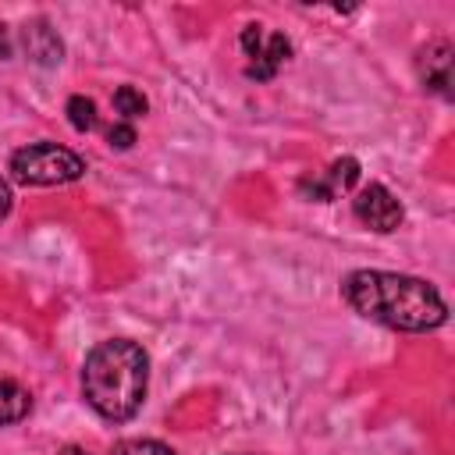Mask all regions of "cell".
Instances as JSON below:
<instances>
[{"label":"cell","instance_id":"6da1fadb","mask_svg":"<svg viewBox=\"0 0 455 455\" xmlns=\"http://www.w3.org/2000/svg\"><path fill=\"white\" fill-rule=\"evenodd\" d=\"M341 299L363 320L405 334L437 331L448 320V306L441 291L430 281L398 270H370V267L352 270L341 277Z\"/></svg>","mask_w":455,"mask_h":455},{"label":"cell","instance_id":"9c48e42d","mask_svg":"<svg viewBox=\"0 0 455 455\" xmlns=\"http://www.w3.org/2000/svg\"><path fill=\"white\" fill-rule=\"evenodd\" d=\"M32 412V395L18 380H0V427H14Z\"/></svg>","mask_w":455,"mask_h":455},{"label":"cell","instance_id":"277c9868","mask_svg":"<svg viewBox=\"0 0 455 455\" xmlns=\"http://www.w3.org/2000/svg\"><path fill=\"white\" fill-rule=\"evenodd\" d=\"M238 46H242V53H245V75L256 78V82H270V78L281 71V64L291 57L288 36L277 32V28H267V25H259V21H252V25L242 28Z\"/></svg>","mask_w":455,"mask_h":455},{"label":"cell","instance_id":"5b68a950","mask_svg":"<svg viewBox=\"0 0 455 455\" xmlns=\"http://www.w3.org/2000/svg\"><path fill=\"white\" fill-rule=\"evenodd\" d=\"M352 213H355V220H359L363 228H370V231H377V235L398 231L402 220H405V210H402L398 196H395L387 185H380V181H370V185H363V188L352 196Z\"/></svg>","mask_w":455,"mask_h":455},{"label":"cell","instance_id":"8992f818","mask_svg":"<svg viewBox=\"0 0 455 455\" xmlns=\"http://www.w3.org/2000/svg\"><path fill=\"white\" fill-rule=\"evenodd\" d=\"M359 178H363L359 160H355V156H338V160H331L323 171L306 174V178L299 181V192H302L306 199H313V203H331V199H338L341 192H352V188L359 185Z\"/></svg>","mask_w":455,"mask_h":455},{"label":"cell","instance_id":"5bb4252c","mask_svg":"<svg viewBox=\"0 0 455 455\" xmlns=\"http://www.w3.org/2000/svg\"><path fill=\"white\" fill-rule=\"evenodd\" d=\"M11 206H14V196H11V185H7V178L0 174V220L11 213Z\"/></svg>","mask_w":455,"mask_h":455},{"label":"cell","instance_id":"3957f363","mask_svg":"<svg viewBox=\"0 0 455 455\" xmlns=\"http://www.w3.org/2000/svg\"><path fill=\"white\" fill-rule=\"evenodd\" d=\"M7 171L21 185L50 188V185L78 181L85 174V160L75 149L60 146V142H28V146H21V149L11 153Z\"/></svg>","mask_w":455,"mask_h":455},{"label":"cell","instance_id":"8fae6325","mask_svg":"<svg viewBox=\"0 0 455 455\" xmlns=\"http://www.w3.org/2000/svg\"><path fill=\"white\" fill-rule=\"evenodd\" d=\"M64 114H68V121H71L75 132H96V128H100L96 103H92L89 96H82V92H75V96L64 103Z\"/></svg>","mask_w":455,"mask_h":455},{"label":"cell","instance_id":"9a60e30c","mask_svg":"<svg viewBox=\"0 0 455 455\" xmlns=\"http://www.w3.org/2000/svg\"><path fill=\"white\" fill-rule=\"evenodd\" d=\"M57 455H92V451H85V448H78V444H68V448H60Z\"/></svg>","mask_w":455,"mask_h":455},{"label":"cell","instance_id":"7a4b0ae2","mask_svg":"<svg viewBox=\"0 0 455 455\" xmlns=\"http://www.w3.org/2000/svg\"><path fill=\"white\" fill-rule=\"evenodd\" d=\"M149 391V355L132 338H107L82 363V398L110 423L132 419Z\"/></svg>","mask_w":455,"mask_h":455},{"label":"cell","instance_id":"ba28073f","mask_svg":"<svg viewBox=\"0 0 455 455\" xmlns=\"http://www.w3.org/2000/svg\"><path fill=\"white\" fill-rule=\"evenodd\" d=\"M21 39H25V50H28V57L36 64H60L64 46H60V36L46 21H28L25 32H21Z\"/></svg>","mask_w":455,"mask_h":455},{"label":"cell","instance_id":"4fadbf2b","mask_svg":"<svg viewBox=\"0 0 455 455\" xmlns=\"http://www.w3.org/2000/svg\"><path fill=\"white\" fill-rule=\"evenodd\" d=\"M107 142H110L114 149H132V146H135V128L124 124V121H117L114 128H107Z\"/></svg>","mask_w":455,"mask_h":455},{"label":"cell","instance_id":"7c38bea8","mask_svg":"<svg viewBox=\"0 0 455 455\" xmlns=\"http://www.w3.org/2000/svg\"><path fill=\"white\" fill-rule=\"evenodd\" d=\"M110 455H178V451L167 448L164 441H153V437H124L114 444Z\"/></svg>","mask_w":455,"mask_h":455},{"label":"cell","instance_id":"30bf717a","mask_svg":"<svg viewBox=\"0 0 455 455\" xmlns=\"http://www.w3.org/2000/svg\"><path fill=\"white\" fill-rule=\"evenodd\" d=\"M114 110H117V121L132 124L135 117H142L149 110V100L135 89V85H117L114 89Z\"/></svg>","mask_w":455,"mask_h":455},{"label":"cell","instance_id":"52a82bcc","mask_svg":"<svg viewBox=\"0 0 455 455\" xmlns=\"http://www.w3.org/2000/svg\"><path fill=\"white\" fill-rule=\"evenodd\" d=\"M419 78H423V89H430L444 100L451 96V46L444 39L419 50Z\"/></svg>","mask_w":455,"mask_h":455}]
</instances>
